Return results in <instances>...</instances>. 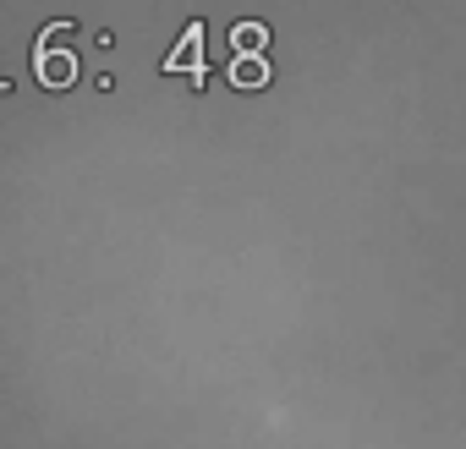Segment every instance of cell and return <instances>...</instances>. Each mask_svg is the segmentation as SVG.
<instances>
[{
  "label": "cell",
  "instance_id": "cell-1",
  "mask_svg": "<svg viewBox=\"0 0 466 449\" xmlns=\"http://www.w3.org/2000/svg\"><path fill=\"white\" fill-rule=\"evenodd\" d=\"M258 45H264V28L258 23H242L237 28V66H230V83H264V61H258Z\"/></svg>",
  "mask_w": 466,
  "mask_h": 449
},
{
  "label": "cell",
  "instance_id": "cell-2",
  "mask_svg": "<svg viewBox=\"0 0 466 449\" xmlns=\"http://www.w3.org/2000/svg\"><path fill=\"white\" fill-rule=\"evenodd\" d=\"M181 66H192V77L203 83V23H187V34H181V50L176 55H165V72H181Z\"/></svg>",
  "mask_w": 466,
  "mask_h": 449
},
{
  "label": "cell",
  "instance_id": "cell-3",
  "mask_svg": "<svg viewBox=\"0 0 466 449\" xmlns=\"http://www.w3.org/2000/svg\"><path fill=\"white\" fill-rule=\"evenodd\" d=\"M0 94H6V83H0Z\"/></svg>",
  "mask_w": 466,
  "mask_h": 449
}]
</instances>
